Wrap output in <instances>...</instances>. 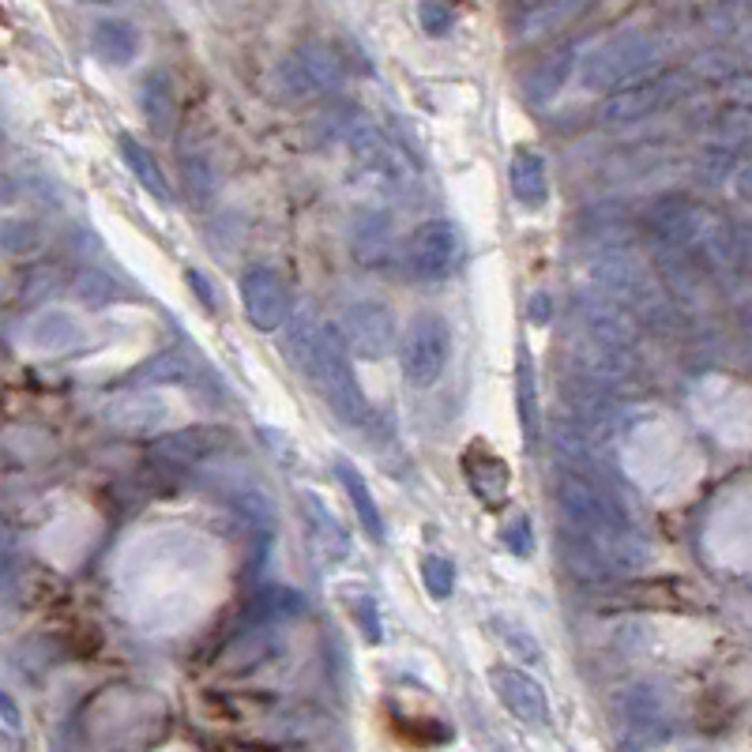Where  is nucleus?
Instances as JSON below:
<instances>
[{
    "instance_id": "14",
    "label": "nucleus",
    "mask_w": 752,
    "mask_h": 752,
    "mask_svg": "<svg viewBox=\"0 0 752 752\" xmlns=\"http://www.w3.org/2000/svg\"><path fill=\"white\" fill-rule=\"evenodd\" d=\"M91 46H95L98 61L121 68V65L132 61L136 53H140V34H136V27L125 23V19H98L95 34H91Z\"/></svg>"
},
{
    "instance_id": "11",
    "label": "nucleus",
    "mask_w": 752,
    "mask_h": 752,
    "mask_svg": "<svg viewBox=\"0 0 752 752\" xmlns=\"http://www.w3.org/2000/svg\"><path fill=\"white\" fill-rule=\"evenodd\" d=\"M512 196H516L520 207H527V211H538V207H546L550 200V177H546V158L538 151H531V147H520L516 155H512Z\"/></svg>"
},
{
    "instance_id": "19",
    "label": "nucleus",
    "mask_w": 752,
    "mask_h": 752,
    "mask_svg": "<svg viewBox=\"0 0 752 752\" xmlns=\"http://www.w3.org/2000/svg\"><path fill=\"white\" fill-rule=\"evenodd\" d=\"M583 0H542L538 8H531V16L523 19V34L534 38V34H546L553 27H561L564 19L576 16V8Z\"/></svg>"
},
{
    "instance_id": "12",
    "label": "nucleus",
    "mask_w": 752,
    "mask_h": 752,
    "mask_svg": "<svg viewBox=\"0 0 752 752\" xmlns=\"http://www.w3.org/2000/svg\"><path fill=\"white\" fill-rule=\"evenodd\" d=\"M106 418L125 433H151L170 422V407H166L162 395H121V399L106 410Z\"/></svg>"
},
{
    "instance_id": "16",
    "label": "nucleus",
    "mask_w": 752,
    "mask_h": 752,
    "mask_svg": "<svg viewBox=\"0 0 752 752\" xmlns=\"http://www.w3.org/2000/svg\"><path fill=\"white\" fill-rule=\"evenodd\" d=\"M121 158H125L128 170L136 174V181H140L147 192L155 196V200H170V185H166V177H162V170H158V162H155L151 151H147L140 140L121 136Z\"/></svg>"
},
{
    "instance_id": "21",
    "label": "nucleus",
    "mask_w": 752,
    "mask_h": 752,
    "mask_svg": "<svg viewBox=\"0 0 752 752\" xmlns=\"http://www.w3.org/2000/svg\"><path fill=\"white\" fill-rule=\"evenodd\" d=\"M144 113L151 117V125L155 128H170V121H174V95H170V87H166V79H158V76H151L144 83Z\"/></svg>"
},
{
    "instance_id": "8",
    "label": "nucleus",
    "mask_w": 752,
    "mask_h": 752,
    "mask_svg": "<svg viewBox=\"0 0 752 752\" xmlns=\"http://www.w3.org/2000/svg\"><path fill=\"white\" fill-rule=\"evenodd\" d=\"M489 685L497 692V700L512 711L520 722L531 726H550V700L542 685L531 674H523L520 666H493L489 670Z\"/></svg>"
},
{
    "instance_id": "28",
    "label": "nucleus",
    "mask_w": 752,
    "mask_h": 752,
    "mask_svg": "<svg viewBox=\"0 0 752 752\" xmlns=\"http://www.w3.org/2000/svg\"><path fill=\"white\" fill-rule=\"evenodd\" d=\"M738 196H741V200H749V204H752V166H749V170H741V174H738Z\"/></svg>"
},
{
    "instance_id": "9",
    "label": "nucleus",
    "mask_w": 752,
    "mask_h": 752,
    "mask_svg": "<svg viewBox=\"0 0 752 752\" xmlns=\"http://www.w3.org/2000/svg\"><path fill=\"white\" fill-rule=\"evenodd\" d=\"M463 478H467L474 497L489 504V508H497V504L508 497V486H512V474L504 467V459L482 441H474L471 448L463 452Z\"/></svg>"
},
{
    "instance_id": "22",
    "label": "nucleus",
    "mask_w": 752,
    "mask_h": 752,
    "mask_svg": "<svg viewBox=\"0 0 752 752\" xmlns=\"http://www.w3.org/2000/svg\"><path fill=\"white\" fill-rule=\"evenodd\" d=\"M422 583L433 598H448L455 587V564L441 553H425L422 557Z\"/></svg>"
},
{
    "instance_id": "10",
    "label": "nucleus",
    "mask_w": 752,
    "mask_h": 752,
    "mask_svg": "<svg viewBox=\"0 0 752 752\" xmlns=\"http://www.w3.org/2000/svg\"><path fill=\"white\" fill-rule=\"evenodd\" d=\"M23 339H27V346H34V350L57 354L83 339V324H79V316L68 309H46L27 320Z\"/></svg>"
},
{
    "instance_id": "3",
    "label": "nucleus",
    "mask_w": 752,
    "mask_h": 752,
    "mask_svg": "<svg viewBox=\"0 0 752 752\" xmlns=\"http://www.w3.org/2000/svg\"><path fill=\"white\" fill-rule=\"evenodd\" d=\"M403 264L418 283H448L463 267V234L448 219H429L407 237Z\"/></svg>"
},
{
    "instance_id": "2",
    "label": "nucleus",
    "mask_w": 752,
    "mask_h": 752,
    "mask_svg": "<svg viewBox=\"0 0 752 752\" xmlns=\"http://www.w3.org/2000/svg\"><path fill=\"white\" fill-rule=\"evenodd\" d=\"M452 362V328L437 313H418L399 339V369L414 388H433Z\"/></svg>"
},
{
    "instance_id": "15",
    "label": "nucleus",
    "mask_w": 752,
    "mask_h": 752,
    "mask_svg": "<svg viewBox=\"0 0 752 752\" xmlns=\"http://www.w3.org/2000/svg\"><path fill=\"white\" fill-rule=\"evenodd\" d=\"M305 508L313 512L309 527H313L316 550H320L328 561H346V553H350V538H346V531L332 520V512L324 508V504L316 501V497H305Z\"/></svg>"
},
{
    "instance_id": "29",
    "label": "nucleus",
    "mask_w": 752,
    "mask_h": 752,
    "mask_svg": "<svg viewBox=\"0 0 752 752\" xmlns=\"http://www.w3.org/2000/svg\"><path fill=\"white\" fill-rule=\"evenodd\" d=\"M542 305H546V294H538V298H534V320H546V309H542Z\"/></svg>"
},
{
    "instance_id": "23",
    "label": "nucleus",
    "mask_w": 752,
    "mask_h": 752,
    "mask_svg": "<svg viewBox=\"0 0 752 752\" xmlns=\"http://www.w3.org/2000/svg\"><path fill=\"white\" fill-rule=\"evenodd\" d=\"M346 606L358 617L362 632L369 636V643H380L384 640V629H380V613H376V602L365 595V591H346Z\"/></svg>"
},
{
    "instance_id": "30",
    "label": "nucleus",
    "mask_w": 752,
    "mask_h": 752,
    "mask_svg": "<svg viewBox=\"0 0 752 752\" xmlns=\"http://www.w3.org/2000/svg\"><path fill=\"white\" fill-rule=\"evenodd\" d=\"M0 290H4V275H0Z\"/></svg>"
},
{
    "instance_id": "1",
    "label": "nucleus",
    "mask_w": 752,
    "mask_h": 752,
    "mask_svg": "<svg viewBox=\"0 0 752 752\" xmlns=\"http://www.w3.org/2000/svg\"><path fill=\"white\" fill-rule=\"evenodd\" d=\"M305 373L313 376L324 403H328L346 425L362 429V425L369 422V399H365L358 376L350 369V358H346V343L335 335V328L309 332V339H305Z\"/></svg>"
},
{
    "instance_id": "26",
    "label": "nucleus",
    "mask_w": 752,
    "mask_h": 752,
    "mask_svg": "<svg viewBox=\"0 0 752 752\" xmlns=\"http://www.w3.org/2000/svg\"><path fill=\"white\" fill-rule=\"evenodd\" d=\"M418 19H422L425 34H433V38H441V34H448V31H452V12L441 4V0H422Z\"/></svg>"
},
{
    "instance_id": "4",
    "label": "nucleus",
    "mask_w": 752,
    "mask_h": 752,
    "mask_svg": "<svg viewBox=\"0 0 752 752\" xmlns=\"http://www.w3.org/2000/svg\"><path fill=\"white\" fill-rule=\"evenodd\" d=\"M655 46H651V38L643 34H617L610 38V42H602L595 53L583 61V87H591V91H610V87H621L629 83V79H636L643 68L655 65Z\"/></svg>"
},
{
    "instance_id": "18",
    "label": "nucleus",
    "mask_w": 752,
    "mask_h": 752,
    "mask_svg": "<svg viewBox=\"0 0 752 752\" xmlns=\"http://www.w3.org/2000/svg\"><path fill=\"white\" fill-rule=\"evenodd\" d=\"M222 441L226 433H215V429H181L162 441V455H170L177 463H200L219 448Z\"/></svg>"
},
{
    "instance_id": "5",
    "label": "nucleus",
    "mask_w": 752,
    "mask_h": 752,
    "mask_svg": "<svg viewBox=\"0 0 752 752\" xmlns=\"http://www.w3.org/2000/svg\"><path fill=\"white\" fill-rule=\"evenodd\" d=\"M343 335L346 346L362 358H384L399 346V328H395V316L384 301H354L343 313Z\"/></svg>"
},
{
    "instance_id": "27",
    "label": "nucleus",
    "mask_w": 752,
    "mask_h": 752,
    "mask_svg": "<svg viewBox=\"0 0 752 752\" xmlns=\"http://www.w3.org/2000/svg\"><path fill=\"white\" fill-rule=\"evenodd\" d=\"M0 722H4V726L12 730V734H19V730H23V715H19V704H16V696L4 685H0Z\"/></svg>"
},
{
    "instance_id": "6",
    "label": "nucleus",
    "mask_w": 752,
    "mask_h": 752,
    "mask_svg": "<svg viewBox=\"0 0 752 752\" xmlns=\"http://www.w3.org/2000/svg\"><path fill=\"white\" fill-rule=\"evenodd\" d=\"M339 83V61L324 46H305L298 53L283 57L275 68V87L286 98H309L324 95Z\"/></svg>"
},
{
    "instance_id": "24",
    "label": "nucleus",
    "mask_w": 752,
    "mask_h": 752,
    "mask_svg": "<svg viewBox=\"0 0 752 752\" xmlns=\"http://www.w3.org/2000/svg\"><path fill=\"white\" fill-rule=\"evenodd\" d=\"M501 542L508 546L516 557H531V550H534V527H531V520L523 516H512L508 523L501 527Z\"/></svg>"
},
{
    "instance_id": "13",
    "label": "nucleus",
    "mask_w": 752,
    "mask_h": 752,
    "mask_svg": "<svg viewBox=\"0 0 752 752\" xmlns=\"http://www.w3.org/2000/svg\"><path fill=\"white\" fill-rule=\"evenodd\" d=\"M335 478H339V486L346 493V501L354 504V516H358V523L365 527V534H369L373 542H384V520H380V508H376L373 493L369 486H365V478L358 474V467H354L346 455H339L335 459Z\"/></svg>"
},
{
    "instance_id": "17",
    "label": "nucleus",
    "mask_w": 752,
    "mask_h": 752,
    "mask_svg": "<svg viewBox=\"0 0 752 752\" xmlns=\"http://www.w3.org/2000/svg\"><path fill=\"white\" fill-rule=\"evenodd\" d=\"M516 410L523 425V441L534 444L538 441V399H534V369L527 346H520L516 354Z\"/></svg>"
},
{
    "instance_id": "7",
    "label": "nucleus",
    "mask_w": 752,
    "mask_h": 752,
    "mask_svg": "<svg viewBox=\"0 0 752 752\" xmlns=\"http://www.w3.org/2000/svg\"><path fill=\"white\" fill-rule=\"evenodd\" d=\"M241 305L253 328L279 332L290 316V290L271 267H249L241 275Z\"/></svg>"
},
{
    "instance_id": "20",
    "label": "nucleus",
    "mask_w": 752,
    "mask_h": 752,
    "mask_svg": "<svg viewBox=\"0 0 752 752\" xmlns=\"http://www.w3.org/2000/svg\"><path fill=\"white\" fill-rule=\"evenodd\" d=\"M659 95H662V87L643 83V87H636V91H625V95L613 98V102L606 106V117H613V121H629V117H640V113H647L651 106L659 102Z\"/></svg>"
},
{
    "instance_id": "25",
    "label": "nucleus",
    "mask_w": 752,
    "mask_h": 752,
    "mask_svg": "<svg viewBox=\"0 0 752 752\" xmlns=\"http://www.w3.org/2000/svg\"><path fill=\"white\" fill-rule=\"evenodd\" d=\"M493 625H497V632L504 636V647L516 651V655H520L523 662H538V659H542V651H538V643L531 640V632H523V629H516V625H508V621H493Z\"/></svg>"
}]
</instances>
